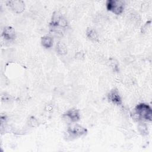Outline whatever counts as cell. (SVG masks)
Listing matches in <instances>:
<instances>
[{"label":"cell","mask_w":152,"mask_h":152,"mask_svg":"<svg viewBox=\"0 0 152 152\" xmlns=\"http://www.w3.org/2000/svg\"><path fill=\"white\" fill-rule=\"evenodd\" d=\"M107 98L110 102L116 105H121L122 99L118 90L116 88L112 89L107 94Z\"/></svg>","instance_id":"obj_5"},{"label":"cell","mask_w":152,"mask_h":152,"mask_svg":"<svg viewBox=\"0 0 152 152\" xmlns=\"http://www.w3.org/2000/svg\"><path fill=\"white\" fill-rule=\"evenodd\" d=\"M106 8L116 15L122 13L125 8V3L121 0H107L106 2Z\"/></svg>","instance_id":"obj_3"},{"label":"cell","mask_w":152,"mask_h":152,"mask_svg":"<svg viewBox=\"0 0 152 152\" xmlns=\"http://www.w3.org/2000/svg\"><path fill=\"white\" fill-rule=\"evenodd\" d=\"M135 115L138 119L151 121L152 109L148 104L141 103L137 104L135 108Z\"/></svg>","instance_id":"obj_1"},{"label":"cell","mask_w":152,"mask_h":152,"mask_svg":"<svg viewBox=\"0 0 152 152\" xmlns=\"http://www.w3.org/2000/svg\"><path fill=\"white\" fill-rule=\"evenodd\" d=\"M64 116L68 118L71 121L75 122L80 119V114L77 109L72 108L68 110L64 114Z\"/></svg>","instance_id":"obj_7"},{"label":"cell","mask_w":152,"mask_h":152,"mask_svg":"<svg viewBox=\"0 0 152 152\" xmlns=\"http://www.w3.org/2000/svg\"><path fill=\"white\" fill-rule=\"evenodd\" d=\"M86 35H87V37L92 41H94V42H98L99 41L97 33L96 31V30L94 29H93V28L88 27V28H87Z\"/></svg>","instance_id":"obj_9"},{"label":"cell","mask_w":152,"mask_h":152,"mask_svg":"<svg viewBox=\"0 0 152 152\" xmlns=\"http://www.w3.org/2000/svg\"><path fill=\"white\" fill-rule=\"evenodd\" d=\"M2 35L5 39L11 40L15 39L16 36L15 31L13 27L11 26H7L4 28Z\"/></svg>","instance_id":"obj_8"},{"label":"cell","mask_w":152,"mask_h":152,"mask_svg":"<svg viewBox=\"0 0 152 152\" xmlns=\"http://www.w3.org/2000/svg\"><path fill=\"white\" fill-rule=\"evenodd\" d=\"M41 44L45 48H50L53 46V39L48 36H43L41 38Z\"/></svg>","instance_id":"obj_10"},{"label":"cell","mask_w":152,"mask_h":152,"mask_svg":"<svg viewBox=\"0 0 152 152\" xmlns=\"http://www.w3.org/2000/svg\"><path fill=\"white\" fill-rule=\"evenodd\" d=\"M67 132L72 137H79L86 135L87 133V129L78 124H74L68 127Z\"/></svg>","instance_id":"obj_4"},{"label":"cell","mask_w":152,"mask_h":152,"mask_svg":"<svg viewBox=\"0 0 152 152\" xmlns=\"http://www.w3.org/2000/svg\"><path fill=\"white\" fill-rule=\"evenodd\" d=\"M7 4L17 13H21L24 10V2L22 1H8Z\"/></svg>","instance_id":"obj_6"},{"label":"cell","mask_w":152,"mask_h":152,"mask_svg":"<svg viewBox=\"0 0 152 152\" xmlns=\"http://www.w3.org/2000/svg\"><path fill=\"white\" fill-rule=\"evenodd\" d=\"M56 50L58 53L61 55H64L67 53V49L65 45L61 42H59L56 43Z\"/></svg>","instance_id":"obj_11"},{"label":"cell","mask_w":152,"mask_h":152,"mask_svg":"<svg viewBox=\"0 0 152 152\" xmlns=\"http://www.w3.org/2000/svg\"><path fill=\"white\" fill-rule=\"evenodd\" d=\"M29 124L31 125V126H35L37 125V121L34 117L31 116L29 119Z\"/></svg>","instance_id":"obj_12"},{"label":"cell","mask_w":152,"mask_h":152,"mask_svg":"<svg viewBox=\"0 0 152 152\" xmlns=\"http://www.w3.org/2000/svg\"><path fill=\"white\" fill-rule=\"evenodd\" d=\"M67 21L64 16L59 12L55 11L52 16L51 21L50 23V29L53 32L57 30L59 31L61 28H65L67 26Z\"/></svg>","instance_id":"obj_2"}]
</instances>
